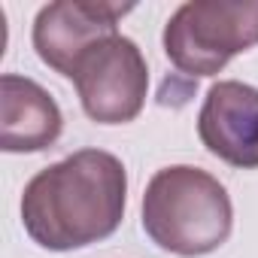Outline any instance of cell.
Returning a JSON list of instances; mask_svg holds the SVG:
<instances>
[{
	"instance_id": "6da1fadb",
	"label": "cell",
	"mask_w": 258,
	"mask_h": 258,
	"mask_svg": "<svg viewBox=\"0 0 258 258\" xmlns=\"http://www.w3.org/2000/svg\"><path fill=\"white\" fill-rule=\"evenodd\" d=\"M127 207V170L103 149H79L43 167L22 195V225L49 252L85 249L112 237Z\"/></svg>"
},
{
	"instance_id": "7a4b0ae2",
	"label": "cell",
	"mask_w": 258,
	"mask_h": 258,
	"mask_svg": "<svg viewBox=\"0 0 258 258\" xmlns=\"http://www.w3.org/2000/svg\"><path fill=\"white\" fill-rule=\"evenodd\" d=\"M234 228L225 185L191 164L161 167L143 191V231L173 255L198 258L216 252Z\"/></svg>"
},
{
	"instance_id": "3957f363",
	"label": "cell",
	"mask_w": 258,
	"mask_h": 258,
	"mask_svg": "<svg viewBox=\"0 0 258 258\" xmlns=\"http://www.w3.org/2000/svg\"><path fill=\"white\" fill-rule=\"evenodd\" d=\"M164 55L191 76H216L234 55L258 46V0H188L164 25Z\"/></svg>"
},
{
	"instance_id": "277c9868",
	"label": "cell",
	"mask_w": 258,
	"mask_h": 258,
	"mask_svg": "<svg viewBox=\"0 0 258 258\" xmlns=\"http://www.w3.org/2000/svg\"><path fill=\"white\" fill-rule=\"evenodd\" d=\"M70 79L85 115L97 124L134 121L146 106L149 67L131 37L112 34L91 46L79 58Z\"/></svg>"
},
{
	"instance_id": "5b68a950",
	"label": "cell",
	"mask_w": 258,
	"mask_h": 258,
	"mask_svg": "<svg viewBox=\"0 0 258 258\" xmlns=\"http://www.w3.org/2000/svg\"><path fill=\"white\" fill-rule=\"evenodd\" d=\"M134 4L103 0H55L34 19V49L43 64L61 76H73L79 58L100 40L118 34V22Z\"/></svg>"
},
{
	"instance_id": "8992f818",
	"label": "cell",
	"mask_w": 258,
	"mask_h": 258,
	"mask_svg": "<svg viewBox=\"0 0 258 258\" xmlns=\"http://www.w3.org/2000/svg\"><path fill=\"white\" fill-rule=\"evenodd\" d=\"M198 137L210 155L231 167H258V88L219 79L210 85L198 112Z\"/></svg>"
},
{
	"instance_id": "52a82bcc",
	"label": "cell",
	"mask_w": 258,
	"mask_h": 258,
	"mask_svg": "<svg viewBox=\"0 0 258 258\" xmlns=\"http://www.w3.org/2000/svg\"><path fill=\"white\" fill-rule=\"evenodd\" d=\"M64 131V115L55 97L34 79L4 73L0 79V149L43 152Z\"/></svg>"
}]
</instances>
